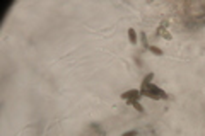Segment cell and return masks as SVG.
I'll list each match as a JSON object with an SVG mask.
<instances>
[{
    "instance_id": "cell-6",
    "label": "cell",
    "mask_w": 205,
    "mask_h": 136,
    "mask_svg": "<svg viewBox=\"0 0 205 136\" xmlns=\"http://www.w3.org/2000/svg\"><path fill=\"white\" fill-rule=\"evenodd\" d=\"M140 38H142V44H144V48H145V49H149V46H150V44H149L147 43V36H145V34H140Z\"/></svg>"
},
{
    "instance_id": "cell-5",
    "label": "cell",
    "mask_w": 205,
    "mask_h": 136,
    "mask_svg": "<svg viewBox=\"0 0 205 136\" xmlns=\"http://www.w3.org/2000/svg\"><path fill=\"white\" fill-rule=\"evenodd\" d=\"M127 104H130L132 107H135L138 111V112H144V107H142V104L138 102V100H130V102H127Z\"/></svg>"
},
{
    "instance_id": "cell-2",
    "label": "cell",
    "mask_w": 205,
    "mask_h": 136,
    "mask_svg": "<svg viewBox=\"0 0 205 136\" xmlns=\"http://www.w3.org/2000/svg\"><path fill=\"white\" fill-rule=\"evenodd\" d=\"M121 99L130 102V100H140L142 99V94H140V89H132V90H127L121 94Z\"/></svg>"
},
{
    "instance_id": "cell-4",
    "label": "cell",
    "mask_w": 205,
    "mask_h": 136,
    "mask_svg": "<svg viewBox=\"0 0 205 136\" xmlns=\"http://www.w3.org/2000/svg\"><path fill=\"white\" fill-rule=\"evenodd\" d=\"M147 51L154 53L156 56H162V49H161V48H157V46H154V44H150V46H149V49H147Z\"/></svg>"
},
{
    "instance_id": "cell-3",
    "label": "cell",
    "mask_w": 205,
    "mask_h": 136,
    "mask_svg": "<svg viewBox=\"0 0 205 136\" xmlns=\"http://www.w3.org/2000/svg\"><path fill=\"white\" fill-rule=\"evenodd\" d=\"M128 39H130L132 44H137V33H135V29H132V27L128 29Z\"/></svg>"
},
{
    "instance_id": "cell-7",
    "label": "cell",
    "mask_w": 205,
    "mask_h": 136,
    "mask_svg": "<svg viewBox=\"0 0 205 136\" xmlns=\"http://www.w3.org/2000/svg\"><path fill=\"white\" fill-rule=\"evenodd\" d=\"M121 136H138V131H137V129H132V131H127V133H123Z\"/></svg>"
},
{
    "instance_id": "cell-1",
    "label": "cell",
    "mask_w": 205,
    "mask_h": 136,
    "mask_svg": "<svg viewBox=\"0 0 205 136\" xmlns=\"http://www.w3.org/2000/svg\"><path fill=\"white\" fill-rule=\"evenodd\" d=\"M152 78H154V73H149L145 75L142 82V89H140V94L142 97H152V99H167V94L164 90L157 89L156 85L152 84Z\"/></svg>"
}]
</instances>
